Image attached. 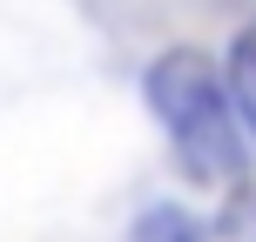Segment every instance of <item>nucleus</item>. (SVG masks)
<instances>
[{
  "instance_id": "4",
  "label": "nucleus",
  "mask_w": 256,
  "mask_h": 242,
  "mask_svg": "<svg viewBox=\"0 0 256 242\" xmlns=\"http://www.w3.org/2000/svg\"><path fill=\"white\" fill-rule=\"evenodd\" d=\"M222 236L230 242H256V182H236V195L222 202Z\"/></svg>"
},
{
  "instance_id": "1",
  "label": "nucleus",
  "mask_w": 256,
  "mask_h": 242,
  "mask_svg": "<svg viewBox=\"0 0 256 242\" xmlns=\"http://www.w3.org/2000/svg\"><path fill=\"white\" fill-rule=\"evenodd\" d=\"M142 94H148V108H155V121H162L176 162L189 168L196 182H236L243 175V155H250L243 135H250V121H243V108H236L230 74H222L209 54L168 47L162 61L148 67Z\"/></svg>"
},
{
  "instance_id": "2",
  "label": "nucleus",
  "mask_w": 256,
  "mask_h": 242,
  "mask_svg": "<svg viewBox=\"0 0 256 242\" xmlns=\"http://www.w3.org/2000/svg\"><path fill=\"white\" fill-rule=\"evenodd\" d=\"M230 88H236V108H243V121L256 135V27H243L230 47Z\"/></svg>"
},
{
  "instance_id": "3",
  "label": "nucleus",
  "mask_w": 256,
  "mask_h": 242,
  "mask_svg": "<svg viewBox=\"0 0 256 242\" xmlns=\"http://www.w3.org/2000/svg\"><path fill=\"white\" fill-rule=\"evenodd\" d=\"M128 242H202V236H196V222L182 216V209L162 202V209H142V222H135Z\"/></svg>"
}]
</instances>
